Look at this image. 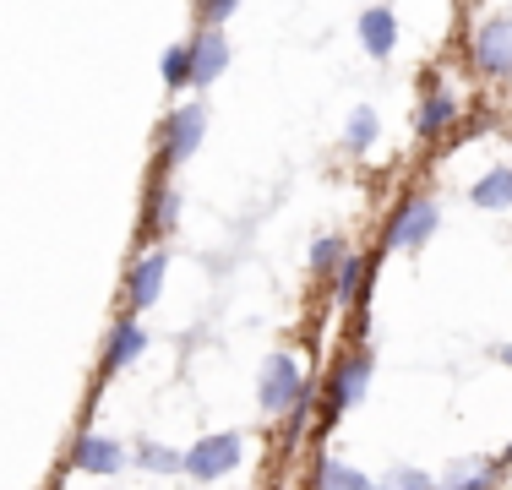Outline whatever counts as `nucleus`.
I'll list each match as a JSON object with an SVG mask.
<instances>
[{
	"label": "nucleus",
	"instance_id": "11",
	"mask_svg": "<svg viewBox=\"0 0 512 490\" xmlns=\"http://www.w3.org/2000/svg\"><path fill=\"white\" fill-rule=\"evenodd\" d=\"M360 44H365V55L371 60H387L398 49V17H393V6H371L360 17Z\"/></svg>",
	"mask_w": 512,
	"mask_h": 490
},
{
	"label": "nucleus",
	"instance_id": "24",
	"mask_svg": "<svg viewBox=\"0 0 512 490\" xmlns=\"http://www.w3.org/2000/svg\"><path fill=\"white\" fill-rule=\"evenodd\" d=\"M491 354H496V360H502V365H512V343H496Z\"/></svg>",
	"mask_w": 512,
	"mask_h": 490
},
{
	"label": "nucleus",
	"instance_id": "22",
	"mask_svg": "<svg viewBox=\"0 0 512 490\" xmlns=\"http://www.w3.org/2000/svg\"><path fill=\"white\" fill-rule=\"evenodd\" d=\"M338 262H344V240L338 235H322L311 245V273H338Z\"/></svg>",
	"mask_w": 512,
	"mask_h": 490
},
{
	"label": "nucleus",
	"instance_id": "10",
	"mask_svg": "<svg viewBox=\"0 0 512 490\" xmlns=\"http://www.w3.org/2000/svg\"><path fill=\"white\" fill-rule=\"evenodd\" d=\"M496 480H502V463L496 458H458L436 480V490H496Z\"/></svg>",
	"mask_w": 512,
	"mask_h": 490
},
{
	"label": "nucleus",
	"instance_id": "12",
	"mask_svg": "<svg viewBox=\"0 0 512 490\" xmlns=\"http://www.w3.org/2000/svg\"><path fill=\"white\" fill-rule=\"evenodd\" d=\"M142 349H148V327L142 322H120L115 333H109V349H104V371H126V365L142 360Z\"/></svg>",
	"mask_w": 512,
	"mask_h": 490
},
{
	"label": "nucleus",
	"instance_id": "3",
	"mask_svg": "<svg viewBox=\"0 0 512 490\" xmlns=\"http://www.w3.org/2000/svg\"><path fill=\"white\" fill-rule=\"evenodd\" d=\"M469 60L485 77L507 82L512 77V17H485L480 28L469 33Z\"/></svg>",
	"mask_w": 512,
	"mask_h": 490
},
{
	"label": "nucleus",
	"instance_id": "19",
	"mask_svg": "<svg viewBox=\"0 0 512 490\" xmlns=\"http://www.w3.org/2000/svg\"><path fill=\"white\" fill-rule=\"evenodd\" d=\"M180 224V196L169 191V186H158L153 191V213H148V229L153 235H169V229Z\"/></svg>",
	"mask_w": 512,
	"mask_h": 490
},
{
	"label": "nucleus",
	"instance_id": "8",
	"mask_svg": "<svg viewBox=\"0 0 512 490\" xmlns=\"http://www.w3.org/2000/svg\"><path fill=\"white\" fill-rule=\"evenodd\" d=\"M164 273H169V256H164V251H148L137 267H131V278H126L131 311H148V305L158 300V289H164Z\"/></svg>",
	"mask_w": 512,
	"mask_h": 490
},
{
	"label": "nucleus",
	"instance_id": "5",
	"mask_svg": "<svg viewBox=\"0 0 512 490\" xmlns=\"http://www.w3.org/2000/svg\"><path fill=\"white\" fill-rule=\"evenodd\" d=\"M240 458H246V441H240L235 431H213L186 452V474L191 480H224Z\"/></svg>",
	"mask_w": 512,
	"mask_h": 490
},
{
	"label": "nucleus",
	"instance_id": "7",
	"mask_svg": "<svg viewBox=\"0 0 512 490\" xmlns=\"http://www.w3.org/2000/svg\"><path fill=\"white\" fill-rule=\"evenodd\" d=\"M224 66H229V39L218 28H202L197 39H191V82L207 88L213 77H224Z\"/></svg>",
	"mask_w": 512,
	"mask_h": 490
},
{
	"label": "nucleus",
	"instance_id": "13",
	"mask_svg": "<svg viewBox=\"0 0 512 490\" xmlns=\"http://www.w3.org/2000/svg\"><path fill=\"white\" fill-rule=\"evenodd\" d=\"M469 202L485 207V213H502V207H512V164L485 169V175L469 186Z\"/></svg>",
	"mask_w": 512,
	"mask_h": 490
},
{
	"label": "nucleus",
	"instance_id": "21",
	"mask_svg": "<svg viewBox=\"0 0 512 490\" xmlns=\"http://www.w3.org/2000/svg\"><path fill=\"white\" fill-rule=\"evenodd\" d=\"M158 71H164V82H169V88H186V82H191V44L164 49V66H158Z\"/></svg>",
	"mask_w": 512,
	"mask_h": 490
},
{
	"label": "nucleus",
	"instance_id": "17",
	"mask_svg": "<svg viewBox=\"0 0 512 490\" xmlns=\"http://www.w3.org/2000/svg\"><path fill=\"white\" fill-rule=\"evenodd\" d=\"M131 458H137L148 474H186V452L164 447V441H137V447H131Z\"/></svg>",
	"mask_w": 512,
	"mask_h": 490
},
{
	"label": "nucleus",
	"instance_id": "15",
	"mask_svg": "<svg viewBox=\"0 0 512 490\" xmlns=\"http://www.w3.org/2000/svg\"><path fill=\"white\" fill-rule=\"evenodd\" d=\"M333 284H338V300L365 305V284H371V262H365V256H355V251H344V262H338Z\"/></svg>",
	"mask_w": 512,
	"mask_h": 490
},
{
	"label": "nucleus",
	"instance_id": "23",
	"mask_svg": "<svg viewBox=\"0 0 512 490\" xmlns=\"http://www.w3.org/2000/svg\"><path fill=\"white\" fill-rule=\"evenodd\" d=\"M235 6H240V0H202V22H207V28H218V22L235 17Z\"/></svg>",
	"mask_w": 512,
	"mask_h": 490
},
{
	"label": "nucleus",
	"instance_id": "2",
	"mask_svg": "<svg viewBox=\"0 0 512 490\" xmlns=\"http://www.w3.org/2000/svg\"><path fill=\"white\" fill-rule=\"evenodd\" d=\"M306 392H311V382H306V365H300V354H289V349L267 354L262 376H256V403H262L267 414H289L300 398H306Z\"/></svg>",
	"mask_w": 512,
	"mask_h": 490
},
{
	"label": "nucleus",
	"instance_id": "9",
	"mask_svg": "<svg viewBox=\"0 0 512 490\" xmlns=\"http://www.w3.org/2000/svg\"><path fill=\"white\" fill-rule=\"evenodd\" d=\"M71 463L88 474H120L126 469V447H120L115 436H82L77 447H71Z\"/></svg>",
	"mask_w": 512,
	"mask_h": 490
},
{
	"label": "nucleus",
	"instance_id": "6",
	"mask_svg": "<svg viewBox=\"0 0 512 490\" xmlns=\"http://www.w3.org/2000/svg\"><path fill=\"white\" fill-rule=\"evenodd\" d=\"M202 131H207V109L202 104H180L175 115H169V126H164V158L169 164H186V158L197 153Z\"/></svg>",
	"mask_w": 512,
	"mask_h": 490
},
{
	"label": "nucleus",
	"instance_id": "14",
	"mask_svg": "<svg viewBox=\"0 0 512 490\" xmlns=\"http://www.w3.org/2000/svg\"><path fill=\"white\" fill-rule=\"evenodd\" d=\"M316 490H376V480L344 458H316Z\"/></svg>",
	"mask_w": 512,
	"mask_h": 490
},
{
	"label": "nucleus",
	"instance_id": "4",
	"mask_svg": "<svg viewBox=\"0 0 512 490\" xmlns=\"http://www.w3.org/2000/svg\"><path fill=\"white\" fill-rule=\"evenodd\" d=\"M436 224H442V207H436L431 196H409V202L398 207V218L387 224V245H393V251H420V245H431Z\"/></svg>",
	"mask_w": 512,
	"mask_h": 490
},
{
	"label": "nucleus",
	"instance_id": "25",
	"mask_svg": "<svg viewBox=\"0 0 512 490\" xmlns=\"http://www.w3.org/2000/svg\"><path fill=\"white\" fill-rule=\"evenodd\" d=\"M507 458H512V447H507Z\"/></svg>",
	"mask_w": 512,
	"mask_h": 490
},
{
	"label": "nucleus",
	"instance_id": "1",
	"mask_svg": "<svg viewBox=\"0 0 512 490\" xmlns=\"http://www.w3.org/2000/svg\"><path fill=\"white\" fill-rule=\"evenodd\" d=\"M365 387H371V343H355L349 354H338L333 376H327V403H322V431H333L338 420H344V409H355V403L365 398Z\"/></svg>",
	"mask_w": 512,
	"mask_h": 490
},
{
	"label": "nucleus",
	"instance_id": "16",
	"mask_svg": "<svg viewBox=\"0 0 512 490\" xmlns=\"http://www.w3.org/2000/svg\"><path fill=\"white\" fill-rule=\"evenodd\" d=\"M453 120H458V98L453 93H425L420 120H414V126H420V137H442Z\"/></svg>",
	"mask_w": 512,
	"mask_h": 490
},
{
	"label": "nucleus",
	"instance_id": "20",
	"mask_svg": "<svg viewBox=\"0 0 512 490\" xmlns=\"http://www.w3.org/2000/svg\"><path fill=\"white\" fill-rule=\"evenodd\" d=\"M376 490H436V480L425 469H414V463H398V469H387Z\"/></svg>",
	"mask_w": 512,
	"mask_h": 490
},
{
	"label": "nucleus",
	"instance_id": "18",
	"mask_svg": "<svg viewBox=\"0 0 512 490\" xmlns=\"http://www.w3.org/2000/svg\"><path fill=\"white\" fill-rule=\"evenodd\" d=\"M376 131H382L376 109H355V115H349V126H344V147H349V153H371Z\"/></svg>",
	"mask_w": 512,
	"mask_h": 490
}]
</instances>
